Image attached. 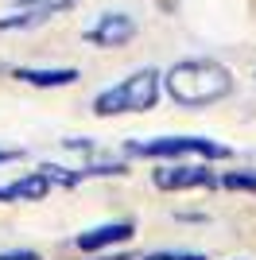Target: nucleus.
Here are the masks:
<instances>
[{
    "instance_id": "f03ea898",
    "label": "nucleus",
    "mask_w": 256,
    "mask_h": 260,
    "mask_svg": "<svg viewBox=\"0 0 256 260\" xmlns=\"http://www.w3.org/2000/svg\"><path fill=\"white\" fill-rule=\"evenodd\" d=\"M155 98H159V74L155 70H136L132 78H124L113 89H105L93 101V109L101 117H113V113H148L155 105Z\"/></svg>"
},
{
    "instance_id": "39448f33",
    "label": "nucleus",
    "mask_w": 256,
    "mask_h": 260,
    "mask_svg": "<svg viewBox=\"0 0 256 260\" xmlns=\"http://www.w3.org/2000/svg\"><path fill=\"white\" fill-rule=\"evenodd\" d=\"M132 35H136V23L128 20L124 12H109V16H101V20L85 31V39L97 43V47H120V43H128Z\"/></svg>"
},
{
    "instance_id": "9d476101",
    "label": "nucleus",
    "mask_w": 256,
    "mask_h": 260,
    "mask_svg": "<svg viewBox=\"0 0 256 260\" xmlns=\"http://www.w3.org/2000/svg\"><path fill=\"white\" fill-rule=\"evenodd\" d=\"M148 260H206V256H198V252H155Z\"/></svg>"
},
{
    "instance_id": "f257e3e1",
    "label": "nucleus",
    "mask_w": 256,
    "mask_h": 260,
    "mask_svg": "<svg viewBox=\"0 0 256 260\" xmlns=\"http://www.w3.org/2000/svg\"><path fill=\"white\" fill-rule=\"evenodd\" d=\"M167 89L179 105H213L233 89V74L221 62L210 58H190L167 70Z\"/></svg>"
},
{
    "instance_id": "20e7f679",
    "label": "nucleus",
    "mask_w": 256,
    "mask_h": 260,
    "mask_svg": "<svg viewBox=\"0 0 256 260\" xmlns=\"http://www.w3.org/2000/svg\"><path fill=\"white\" fill-rule=\"evenodd\" d=\"M78 0H16V12L0 20V27H27V23H43L51 20L54 12L74 8Z\"/></svg>"
},
{
    "instance_id": "0eeeda50",
    "label": "nucleus",
    "mask_w": 256,
    "mask_h": 260,
    "mask_svg": "<svg viewBox=\"0 0 256 260\" xmlns=\"http://www.w3.org/2000/svg\"><path fill=\"white\" fill-rule=\"evenodd\" d=\"M132 237V225L128 221H113V225H97L89 229V233H82L78 237V249L93 252V249H105V245H117V241H128Z\"/></svg>"
},
{
    "instance_id": "7ed1b4c3",
    "label": "nucleus",
    "mask_w": 256,
    "mask_h": 260,
    "mask_svg": "<svg viewBox=\"0 0 256 260\" xmlns=\"http://www.w3.org/2000/svg\"><path fill=\"white\" fill-rule=\"evenodd\" d=\"M132 155H229L225 144H213L206 136H159V140H140V144H128Z\"/></svg>"
},
{
    "instance_id": "9b49d317",
    "label": "nucleus",
    "mask_w": 256,
    "mask_h": 260,
    "mask_svg": "<svg viewBox=\"0 0 256 260\" xmlns=\"http://www.w3.org/2000/svg\"><path fill=\"white\" fill-rule=\"evenodd\" d=\"M0 260H39V256H31V252H12V256H0Z\"/></svg>"
},
{
    "instance_id": "f8f14e48",
    "label": "nucleus",
    "mask_w": 256,
    "mask_h": 260,
    "mask_svg": "<svg viewBox=\"0 0 256 260\" xmlns=\"http://www.w3.org/2000/svg\"><path fill=\"white\" fill-rule=\"evenodd\" d=\"M4 159H20V152H0V163Z\"/></svg>"
},
{
    "instance_id": "1a4fd4ad",
    "label": "nucleus",
    "mask_w": 256,
    "mask_h": 260,
    "mask_svg": "<svg viewBox=\"0 0 256 260\" xmlns=\"http://www.w3.org/2000/svg\"><path fill=\"white\" fill-rule=\"evenodd\" d=\"M16 78L31 82V86H70L78 78V70H20Z\"/></svg>"
},
{
    "instance_id": "423d86ee",
    "label": "nucleus",
    "mask_w": 256,
    "mask_h": 260,
    "mask_svg": "<svg viewBox=\"0 0 256 260\" xmlns=\"http://www.w3.org/2000/svg\"><path fill=\"white\" fill-rule=\"evenodd\" d=\"M155 186H163V190L217 186V175H213L210 167H163V171H155Z\"/></svg>"
},
{
    "instance_id": "6e6552de",
    "label": "nucleus",
    "mask_w": 256,
    "mask_h": 260,
    "mask_svg": "<svg viewBox=\"0 0 256 260\" xmlns=\"http://www.w3.org/2000/svg\"><path fill=\"white\" fill-rule=\"evenodd\" d=\"M47 186H51V179L47 175H27V179H20V183H12V186H0V202H12V198H43L47 194Z\"/></svg>"
}]
</instances>
